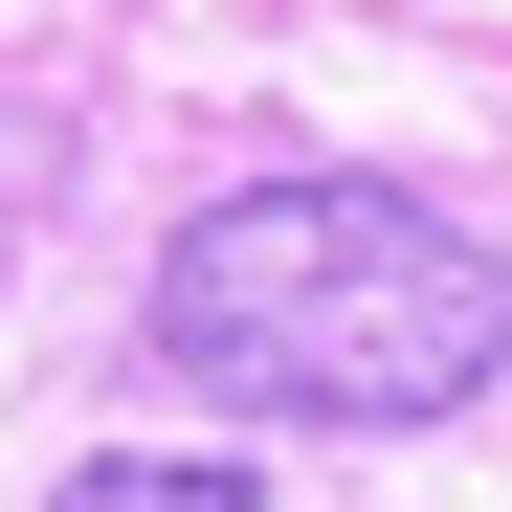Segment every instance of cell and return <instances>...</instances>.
Masks as SVG:
<instances>
[{
  "label": "cell",
  "mask_w": 512,
  "mask_h": 512,
  "mask_svg": "<svg viewBox=\"0 0 512 512\" xmlns=\"http://www.w3.org/2000/svg\"><path fill=\"white\" fill-rule=\"evenodd\" d=\"M45 512H245V468H223V446H90Z\"/></svg>",
  "instance_id": "cell-2"
},
{
  "label": "cell",
  "mask_w": 512,
  "mask_h": 512,
  "mask_svg": "<svg viewBox=\"0 0 512 512\" xmlns=\"http://www.w3.org/2000/svg\"><path fill=\"white\" fill-rule=\"evenodd\" d=\"M156 357L223 423H446L512 379V245L401 179H245L156 245Z\"/></svg>",
  "instance_id": "cell-1"
}]
</instances>
